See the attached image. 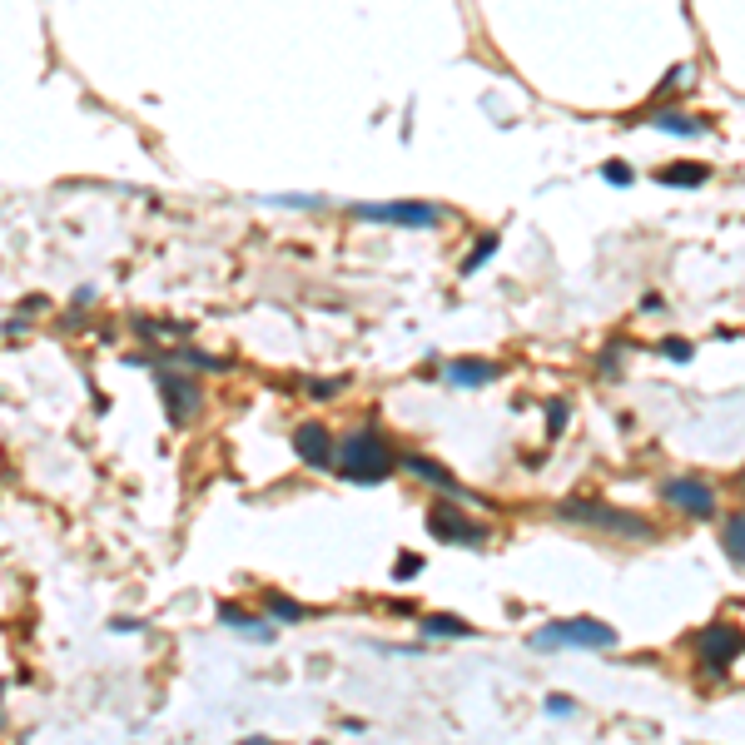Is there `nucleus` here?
I'll list each match as a JSON object with an SVG mask.
<instances>
[{
  "label": "nucleus",
  "instance_id": "nucleus-1",
  "mask_svg": "<svg viewBox=\"0 0 745 745\" xmlns=\"http://www.w3.org/2000/svg\"><path fill=\"white\" fill-rule=\"evenodd\" d=\"M398 467H403L398 452L388 447V438H383L378 428H353V433L338 443V462H333V472H338L343 482H353V487H378V482H388Z\"/></svg>",
  "mask_w": 745,
  "mask_h": 745
},
{
  "label": "nucleus",
  "instance_id": "nucleus-2",
  "mask_svg": "<svg viewBox=\"0 0 745 745\" xmlns=\"http://www.w3.org/2000/svg\"><path fill=\"white\" fill-rule=\"evenodd\" d=\"M562 522H577V527H592V532H611V537H626V542H656V527L636 512H621L611 502H596V497H567L557 507Z\"/></svg>",
  "mask_w": 745,
  "mask_h": 745
},
{
  "label": "nucleus",
  "instance_id": "nucleus-3",
  "mask_svg": "<svg viewBox=\"0 0 745 745\" xmlns=\"http://www.w3.org/2000/svg\"><path fill=\"white\" fill-rule=\"evenodd\" d=\"M537 651H557V646H582V651H611L616 646V626L596 621V616H572V621H552L542 631H532Z\"/></svg>",
  "mask_w": 745,
  "mask_h": 745
},
{
  "label": "nucleus",
  "instance_id": "nucleus-4",
  "mask_svg": "<svg viewBox=\"0 0 745 745\" xmlns=\"http://www.w3.org/2000/svg\"><path fill=\"white\" fill-rule=\"evenodd\" d=\"M363 224H393V229H438L443 209L428 199H388V204H353L348 209Z\"/></svg>",
  "mask_w": 745,
  "mask_h": 745
},
{
  "label": "nucleus",
  "instance_id": "nucleus-5",
  "mask_svg": "<svg viewBox=\"0 0 745 745\" xmlns=\"http://www.w3.org/2000/svg\"><path fill=\"white\" fill-rule=\"evenodd\" d=\"M154 388H159V403H164L169 428H189V418H194V413H199V403H204L199 378H194V373H179V368H159V363H154Z\"/></svg>",
  "mask_w": 745,
  "mask_h": 745
},
{
  "label": "nucleus",
  "instance_id": "nucleus-6",
  "mask_svg": "<svg viewBox=\"0 0 745 745\" xmlns=\"http://www.w3.org/2000/svg\"><path fill=\"white\" fill-rule=\"evenodd\" d=\"M691 646H696V661H701V671L721 676L731 661H741L745 636H741V626H731V621H711L706 631H696V636H691Z\"/></svg>",
  "mask_w": 745,
  "mask_h": 745
},
{
  "label": "nucleus",
  "instance_id": "nucleus-7",
  "mask_svg": "<svg viewBox=\"0 0 745 745\" xmlns=\"http://www.w3.org/2000/svg\"><path fill=\"white\" fill-rule=\"evenodd\" d=\"M428 532L447 542V547H482L487 542V527L482 522H472L457 502H433L428 507Z\"/></svg>",
  "mask_w": 745,
  "mask_h": 745
},
{
  "label": "nucleus",
  "instance_id": "nucleus-8",
  "mask_svg": "<svg viewBox=\"0 0 745 745\" xmlns=\"http://www.w3.org/2000/svg\"><path fill=\"white\" fill-rule=\"evenodd\" d=\"M661 502H671L681 517H696V522L716 517V487L701 482V477H671V482H661Z\"/></svg>",
  "mask_w": 745,
  "mask_h": 745
},
{
  "label": "nucleus",
  "instance_id": "nucleus-9",
  "mask_svg": "<svg viewBox=\"0 0 745 745\" xmlns=\"http://www.w3.org/2000/svg\"><path fill=\"white\" fill-rule=\"evenodd\" d=\"M294 452H298V462L313 467V472H333V462H338V443H333V433L323 423H298Z\"/></svg>",
  "mask_w": 745,
  "mask_h": 745
},
{
  "label": "nucleus",
  "instance_id": "nucleus-10",
  "mask_svg": "<svg viewBox=\"0 0 745 745\" xmlns=\"http://www.w3.org/2000/svg\"><path fill=\"white\" fill-rule=\"evenodd\" d=\"M443 378L452 383V388H487V383L502 378V368L487 363V358H452V363L443 368Z\"/></svg>",
  "mask_w": 745,
  "mask_h": 745
},
{
  "label": "nucleus",
  "instance_id": "nucleus-11",
  "mask_svg": "<svg viewBox=\"0 0 745 745\" xmlns=\"http://www.w3.org/2000/svg\"><path fill=\"white\" fill-rule=\"evenodd\" d=\"M398 462H403L413 477H423L428 487H438V492H457V477L447 472L438 457H428V452H398Z\"/></svg>",
  "mask_w": 745,
  "mask_h": 745
},
{
  "label": "nucleus",
  "instance_id": "nucleus-12",
  "mask_svg": "<svg viewBox=\"0 0 745 745\" xmlns=\"http://www.w3.org/2000/svg\"><path fill=\"white\" fill-rule=\"evenodd\" d=\"M656 179L671 184V189H696V184L711 179V164H701V159H676V164H661Z\"/></svg>",
  "mask_w": 745,
  "mask_h": 745
},
{
  "label": "nucleus",
  "instance_id": "nucleus-13",
  "mask_svg": "<svg viewBox=\"0 0 745 745\" xmlns=\"http://www.w3.org/2000/svg\"><path fill=\"white\" fill-rule=\"evenodd\" d=\"M214 616H219V626L244 631V636H254V641H269V636H274V631H269V626H259V616H249L239 601H219V606H214Z\"/></svg>",
  "mask_w": 745,
  "mask_h": 745
},
{
  "label": "nucleus",
  "instance_id": "nucleus-14",
  "mask_svg": "<svg viewBox=\"0 0 745 745\" xmlns=\"http://www.w3.org/2000/svg\"><path fill=\"white\" fill-rule=\"evenodd\" d=\"M418 626H423V636H438V641H462V636H472V621L447 616V611H428Z\"/></svg>",
  "mask_w": 745,
  "mask_h": 745
},
{
  "label": "nucleus",
  "instance_id": "nucleus-15",
  "mask_svg": "<svg viewBox=\"0 0 745 745\" xmlns=\"http://www.w3.org/2000/svg\"><path fill=\"white\" fill-rule=\"evenodd\" d=\"M721 547H726L731 567H736V572H745V507L726 517V527H721Z\"/></svg>",
  "mask_w": 745,
  "mask_h": 745
},
{
  "label": "nucleus",
  "instance_id": "nucleus-16",
  "mask_svg": "<svg viewBox=\"0 0 745 745\" xmlns=\"http://www.w3.org/2000/svg\"><path fill=\"white\" fill-rule=\"evenodd\" d=\"M651 125H656V130H666V135H706V120H691V115H676V110L651 115Z\"/></svg>",
  "mask_w": 745,
  "mask_h": 745
},
{
  "label": "nucleus",
  "instance_id": "nucleus-17",
  "mask_svg": "<svg viewBox=\"0 0 745 745\" xmlns=\"http://www.w3.org/2000/svg\"><path fill=\"white\" fill-rule=\"evenodd\" d=\"M269 616L294 626V621H308V606H298L294 596H284V592H269Z\"/></svg>",
  "mask_w": 745,
  "mask_h": 745
},
{
  "label": "nucleus",
  "instance_id": "nucleus-18",
  "mask_svg": "<svg viewBox=\"0 0 745 745\" xmlns=\"http://www.w3.org/2000/svg\"><path fill=\"white\" fill-rule=\"evenodd\" d=\"M492 254H497V234H482V239L472 244V254L462 259V279H467V274H477V269H482Z\"/></svg>",
  "mask_w": 745,
  "mask_h": 745
},
{
  "label": "nucleus",
  "instance_id": "nucleus-19",
  "mask_svg": "<svg viewBox=\"0 0 745 745\" xmlns=\"http://www.w3.org/2000/svg\"><path fill=\"white\" fill-rule=\"evenodd\" d=\"M601 179H611L616 189H626V184L636 179V169H631L626 159H606V164H601Z\"/></svg>",
  "mask_w": 745,
  "mask_h": 745
},
{
  "label": "nucleus",
  "instance_id": "nucleus-20",
  "mask_svg": "<svg viewBox=\"0 0 745 745\" xmlns=\"http://www.w3.org/2000/svg\"><path fill=\"white\" fill-rule=\"evenodd\" d=\"M303 388H308V398H338L348 388V378H308Z\"/></svg>",
  "mask_w": 745,
  "mask_h": 745
},
{
  "label": "nucleus",
  "instance_id": "nucleus-21",
  "mask_svg": "<svg viewBox=\"0 0 745 745\" xmlns=\"http://www.w3.org/2000/svg\"><path fill=\"white\" fill-rule=\"evenodd\" d=\"M274 204H284V209H318L323 199L318 194H274Z\"/></svg>",
  "mask_w": 745,
  "mask_h": 745
},
{
  "label": "nucleus",
  "instance_id": "nucleus-22",
  "mask_svg": "<svg viewBox=\"0 0 745 745\" xmlns=\"http://www.w3.org/2000/svg\"><path fill=\"white\" fill-rule=\"evenodd\" d=\"M661 353H671L676 363H691V353H696V348H691L686 338H666V343H661Z\"/></svg>",
  "mask_w": 745,
  "mask_h": 745
},
{
  "label": "nucleus",
  "instance_id": "nucleus-23",
  "mask_svg": "<svg viewBox=\"0 0 745 745\" xmlns=\"http://www.w3.org/2000/svg\"><path fill=\"white\" fill-rule=\"evenodd\" d=\"M418 572H423V557H413V552H408V557H398V572H393V582H408V577H418Z\"/></svg>",
  "mask_w": 745,
  "mask_h": 745
},
{
  "label": "nucleus",
  "instance_id": "nucleus-24",
  "mask_svg": "<svg viewBox=\"0 0 745 745\" xmlns=\"http://www.w3.org/2000/svg\"><path fill=\"white\" fill-rule=\"evenodd\" d=\"M547 418H552V423H547V438H557V433H562V428H567V403H562V398H557V403H552V413H547Z\"/></svg>",
  "mask_w": 745,
  "mask_h": 745
},
{
  "label": "nucleus",
  "instance_id": "nucleus-25",
  "mask_svg": "<svg viewBox=\"0 0 745 745\" xmlns=\"http://www.w3.org/2000/svg\"><path fill=\"white\" fill-rule=\"evenodd\" d=\"M547 711H552L557 721H567V716H577V706H572V696H547Z\"/></svg>",
  "mask_w": 745,
  "mask_h": 745
},
{
  "label": "nucleus",
  "instance_id": "nucleus-26",
  "mask_svg": "<svg viewBox=\"0 0 745 745\" xmlns=\"http://www.w3.org/2000/svg\"><path fill=\"white\" fill-rule=\"evenodd\" d=\"M0 696H5V686H0Z\"/></svg>",
  "mask_w": 745,
  "mask_h": 745
}]
</instances>
